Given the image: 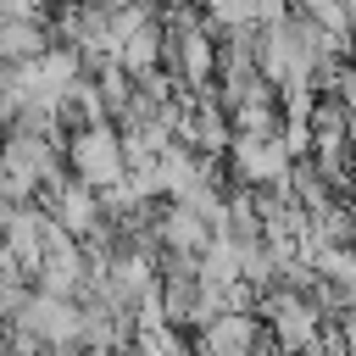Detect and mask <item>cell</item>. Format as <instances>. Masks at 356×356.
<instances>
[{
    "mask_svg": "<svg viewBox=\"0 0 356 356\" xmlns=\"http://www.w3.org/2000/svg\"><path fill=\"white\" fill-rule=\"evenodd\" d=\"M67 172L95 184V189H117L128 178V145L117 122H89L78 134H67Z\"/></svg>",
    "mask_w": 356,
    "mask_h": 356,
    "instance_id": "6da1fadb",
    "label": "cell"
},
{
    "mask_svg": "<svg viewBox=\"0 0 356 356\" xmlns=\"http://www.w3.org/2000/svg\"><path fill=\"white\" fill-rule=\"evenodd\" d=\"M267 345H273V334H267L261 312H245V306H228L195 328V356H256Z\"/></svg>",
    "mask_w": 356,
    "mask_h": 356,
    "instance_id": "3957f363",
    "label": "cell"
},
{
    "mask_svg": "<svg viewBox=\"0 0 356 356\" xmlns=\"http://www.w3.org/2000/svg\"><path fill=\"white\" fill-rule=\"evenodd\" d=\"M289 167H295V150L284 145V128L278 134H234V145H228V172L250 189H284Z\"/></svg>",
    "mask_w": 356,
    "mask_h": 356,
    "instance_id": "7a4b0ae2",
    "label": "cell"
},
{
    "mask_svg": "<svg viewBox=\"0 0 356 356\" xmlns=\"http://www.w3.org/2000/svg\"><path fill=\"white\" fill-rule=\"evenodd\" d=\"M39 0H0V17H39Z\"/></svg>",
    "mask_w": 356,
    "mask_h": 356,
    "instance_id": "8992f818",
    "label": "cell"
},
{
    "mask_svg": "<svg viewBox=\"0 0 356 356\" xmlns=\"http://www.w3.org/2000/svg\"><path fill=\"white\" fill-rule=\"evenodd\" d=\"M39 206L56 217V228H67L72 239H89L95 234V222L106 217V200H100V189L95 184H83V178H56L44 195H39Z\"/></svg>",
    "mask_w": 356,
    "mask_h": 356,
    "instance_id": "277c9868",
    "label": "cell"
},
{
    "mask_svg": "<svg viewBox=\"0 0 356 356\" xmlns=\"http://www.w3.org/2000/svg\"><path fill=\"white\" fill-rule=\"evenodd\" d=\"M50 44H56V33H50V17H44V11H39V17H0V61L28 67V61H39Z\"/></svg>",
    "mask_w": 356,
    "mask_h": 356,
    "instance_id": "5b68a950",
    "label": "cell"
}]
</instances>
